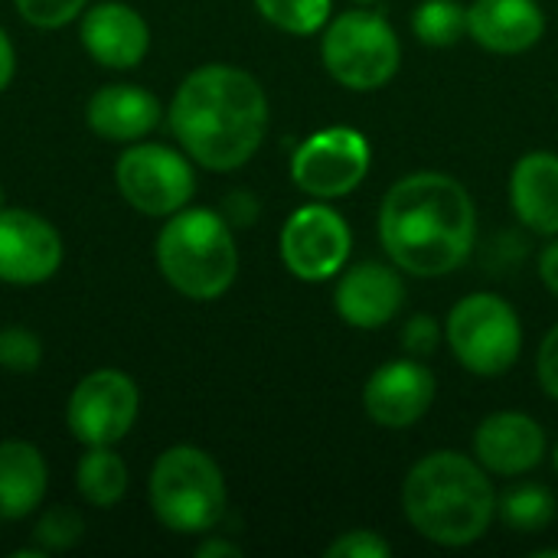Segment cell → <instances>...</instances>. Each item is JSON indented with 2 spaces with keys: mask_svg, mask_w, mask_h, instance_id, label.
Instances as JSON below:
<instances>
[{
  "mask_svg": "<svg viewBox=\"0 0 558 558\" xmlns=\"http://www.w3.org/2000/svg\"><path fill=\"white\" fill-rule=\"evenodd\" d=\"M320 56L327 72L340 85L353 92H373L392 82V75L399 72L402 46L386 16L369 10H350L327 26Z\"/></svg>",
  "mask_w": 558,
  "mask_h": 558,
  "instance_id": "cell-6",
  "label": "cell"
},
{
  "mask_svg": "<svg viewBox=\"0 0 558 558\" xmlns=\"http://www.w3.org/2000/svg\"><path fill=\"white\" fill-rule=\"evenodd\" d=\"M154 252L167 284L190 301H216L235 284V235L229 219L216 209L183 206L167 216Z\"/></svg>",
  "mask_w": 558,
  "mask_h": 558,
  "instance_id": "cell-4",
  "label": "cell"
},
{
  "mask_svg": "<svg viewBox=\"0 0 558 558\" xmlns=\"http://www.w3.org/2000/svg\"><path fill=\"white\" fill-rule=\"evenodd\" d=\"M43 363V343L29 327L0 330V366L10 373H33Z\"/></svg>",
  "mask_w": 558,
  "mask_h": 558,
  "instance_id": "cell-26",
  "label": "cell"
},
{
  "mask_svg": "<svg viewBox=\"0 0 558 558\" xmlns=\"http://www.w3.org/2000/svg\"><path fill=\"white\" fill-rule=\"evenodd\" d=\"M360 3H373V0H360Z\"/></svg>",
  "mask_w": 558,
  "mask_h": 558,
  "instance_id": "cell-35",
  "label": "cell"
},
{
  "mask_svg": "<svg viewBox=\"0 0 558 558\" xmlns=\"http://www.w3.org/2000/svg\"><path fill=\"white\" fill-rule=\"evenodd\" d=\"M350 226L330 206L311 203L288 216L281 229V262L301 281H327L350 258Z\"/></svg>",
  "mask_w": 558,
  "mask_h": 558,
  "instance_id": "cell-11",
  "label": "cell"
},
{
  "mask_svg": "<svg viewBox=\"0 0 558 558\" xmlns=\"http://www.w3.org/2000/svg\"><path fill=\"white\" fill-rule=\"evenodd\" d=\"M333 301L343 324L356 330H379L402 311L405 284L389 265L363 262L340 278Z\"/></svg>",
  "mask_w": 558,
  "mask_h": 558,
  "instance_id": "cell-16",
  "label": "cell"
},
{
  "mask_svg": "<svg viewBox=\"0 0 558 558\" xmlns=\"http://www.w3.org/2000/svg\"><path fill=\"white\" fill-rule=\"evenodd\" d=\"M163 118V108L154 92L144 85L114 82L98 88L85 105V121L92 134L114 141V144H134L144 141Z\"/></svg>",
  "mask_w": 558,
  "mask_h": 558,
  "instance_id": "cell-17",
  "label": "cell"
},
{
  "mask_svg": "<svg viewBox=\"0 0 558 558\" xmlns=\"http://www.w3.org/2000/svg\"><path fill=\"white\" fill-rule=\"evenodd\" d=\"M82 517L69 507H49L36 530H33V539L43 553H62V549H72L78 539H82Z\"/></svg>",
  "mask_w": 558,
  "mask_h": 558,
  "instance_id": "cell-25",
  "label": "cell"
},
{
  "mask_svg": "<svg viewBox=\"0 0 558 558\" xmlns=\"http://www.w3.org/2000/svg\"><path fill=\"white\" fill-rule=\"evenodd\" d=\"M539 278H543V284L553 294H558V242L543 248V255H539Z\"/></svg>",
  "mask_w": 558,
  "mask_h": 558,
  "instance_id": "cell-32",
  "label": "cell"
},
{
  "mask_svg": "<svg viewBox=\"0 0 558 558\" xmlns=\"http://www.w3.org/2000/svg\"><path fill=\"white\" fill-rule=\"evenodd\" d=\"M412 29L425 46H454L468 33V7L458 0H425L412 16Z\"/></svg>",
  "mask_w": 558,
  "mask_h": 558,
  "instance_id": "cell-23",
  "label": "cell"
},
{
  "mask_svg": "<svg viewBox=\"0 0 558 558\" xmlns=\"http://www.w3.org/2000/svg\"><path fill=\"white\" fill-rule=\"evenodd\" d=\"M402 510L425 539L458 549L477 543L490 530L497 494L481 461L458 451H435L409 471Z\"/></svg>",
  "mask_w": 558,
  "mask_h": 558,
  "instance_id": "cell-3",
  "label": "cell"
},
{
  "mask_svg": "<svg viewBox=\"0 0 558 558\" xmlns=\"http://www.w3.org/2000/svg\"><path fill=\"white\" fill-rule=\"evenodd\" d=\"M114 186L131 209L167 219L190 206L196 193V173L186 154L167 144L134 141L114 163Z\"/></svg>",
  "mask_w": 558,
  "mask_h": 558,
  "instance_id": "cell-8",
  "label": "cell"
},
{
  "mask_svg": "<svg viewBox=\"0 0 558 558\" xmlns=\"http://www.w3.org/2000/svg\"><path fill=\"white\" fill-rule=\"evenodd\" d=\"M510 203L523 226L539 235H558V154L533 150L510 173Z\"/></svg>",
  "mask_w": 558,
  "mask_h": 558,
  "instance_id": "cell-19",
  "label": "cell"
},
{
  "mask_svg": "<svg viewBox=\"0 0 558 558\" xmlns=\"http://www.w3.org/2000/svg\"><path fill=\"white\" fill-rule=\"evenodd\" d=\"M62 265L59 229L33 209H0V281L33 288Z\"/></svg>",
  "mask_w": 558,
  "mask_h": 558,
  "instance_id": "cell-12",
  "label": "cell"
},
{
  "mask_svg": "<svg viewBox=\"0 0 558 558\" xmlns=\"http://www.w3.org/2000/svg\"><path fill=\"white\" fill-rule=\"evenodd\" d=\"M392 556V546L373 533V530H353V533H343L337 543L327 546V558H389Z\"/></svg>",
  "mask_w": 558,
  "mask_h": 558,
  "instance_id": "cell-28",
  "label": "cell"
},
{
  "mask_svg": "<svg viewBox=\"0 0 558 558\" xmlns=\"http://www.w3.org/2000/svg\"><path fill=\"white\" fill-rule=\"evenodd\" d=\"M379 239L396 268L415 278L451 275L474 252V199L448 173H412L386 193Z\"/></svg>",
  "mask_w": 558,
  "mask_h": 558,
  "instance_id": "cell-2",
  "label": "cell"
},
{
  "mask_svg": "<svg viewBox=\"0 0 558 558\" xmlns=\"http://www.w3.org/2000/svg\"><path fill=\"white\" fill-rule=\"evenodd\" d=\"M147 500L170 533L199 536L226 513V477L203 448L173 445L150 468Z\"/></svg>",
  "mask_w": 558,
  "mask_h": 558,
  "instance_id": "cell-5",
  "label": "cell"
},
{
  "mask_svg": "<svg viewBox=\"0 0 558 558\" xmlns=\"http://www.w3.org/2000/svg\"><path fill=\"white\" fill-rule=\"evenodd\" d=\"M504 523H510L520 533H539L556 520V500L539 484H520L510 487L497 504Z\"/></svg>",
  "mask_w": 558,
  "mask_h": 558,
  "instance_id": "cell-22",
  "label": "cell"
},
{
  "mask_svg": "<svg viewBox=\"0 0 558 558\" xmlns=\"http://www.w3.org/2000/svg\"><path fill=\"white\" fill-rule=\"evenodd\" d=\"M448 347L458 363L474 376L507 373L523 350V327L517 311L500 294H468L461 298L445 327Z\"/></svg>",
  "mask_w": 558,
  "mask_h": 558,
  "instance_id": "cell-7",
  "label": "cell"
},
{
  "mask_svg": "<svg viewBox=\"0 0 558 558\" xmlns=\"http://www.w3.org/2000/svg\"><path fill=\"white\" fill-rule=\"evenodd\" d=\"M196 556L199 558H239L242 556V549H239V546H232V543H226V539H206V543L196 549Z\"/></svg>",
  "mask_w": 558,
  "mask_h": 558,
  "instance_id": "cell-33",
  "label": "cell"
},
{
  "mask_svg": "<svg viewBox=\"0 0 558 558\" xmlns=\"http://www.w3.org/2000/svg\"><path fill=\"white\" fill-rule=\"evenodd\" d=\"M556 468H558V451H556Z\"/></svg>",
  "mask_w": 558,
  "mask_h": 558,
  "instance_id": "cell-36",
  "label": "cell"
},
{
  "mask_svg": "<svg viewBox=\"0 0 558 558\" xmlns=\"http://www.w3.org/2000/svg\"><path fill=\"white\" fill-rule=\"evenodd\" d=\"M49 490V468L36 445L10 438L0 441V520H23L36 513Z\"/></svg>",
  "mask_w": 558,
  "mask_h": 558,
  "instance_id": "cell-20",
  "label": "cell"
},
{
  "mask_svg": "<svg viewBox=\"0 0 558 558\" xmlns=\"http://www.w3.org/2000/svg\"><path fill=\"white\" fill-rule=\"evenodd\" d=\"M546 454V435L539 422L523 412L487 415L474 432V458L481 468L500 477H520L533 471Z\"/></svg>",
  "mask_w": 558,
  "mask_h": 558,
  "instance_id": "cell-15",
  "label": "cell"
},
{
  "mask_svg": "<svg viewBox=\"0 0 558 558\" xmlns=\"http://www.w3.org/2000/svg\"><path fill=\"white\" fill-rule=\"evenodd\" d=\"M13 7L36 29H59L82 16L88 0H13Z\"/></svg>",
  "mask_w": 558,
  "mask_h": 558,
  "instance_id": "cell-27",
  "label": "cell"
},
{
  "mask_svg": "<svg viewBox=\"0 0 558 558\" xmlns=\"http://www.w3.org/2000/svg\"><path fill=\"white\" fill-rule=\"evenodd\" d=\"M16 75V49H13V39L7 36V29L0 26V92L10 88Z\"/></svg>",
  "mask_w": 558,
  "mask_h": 558,
  "instance_id": "cell-31",
  "label": "cell"
},
{
  "mask_svg": "<svg viewBox=\"0 0 558 558\" xmlns=\"http://www.w3.org/2000/svg\"><path fill=\"white\" fill-rule=\"evenodd\" d=\"M78 39L85 52L105 69H137L150 52L147 20L121 0H101L95 7H85Z\"/></svg>",
  "mask_w": 558,
  "mask_h": 558,
  "instance_id": "cell-14",
  "label": "cell"
},
{
  "mask_svg": "<svg viewBox=\"0 0 558 558\" xmlns=\"http://www.w3.org/2000/svg\"><path fill=\"white\" fill-rule=\"evenodd\" d=\"M255 7L271 26L291 36H311L330 16V0H255Z\"/></svg>",
  "mask_w": 558,
  "mask_h": 558,
  "instance_id": "cell-24",
  "label": "cell"
},
{
  "mask_svg": "<svg viewBox=\"0 0 558 558\" xmlns=\"http://www.w3.org/2000/svg\"><path fill=\"white\" fill-rule=\"evenodd\" d=\"M369 144L353 128L311 134L291 157V180L314 199H340L369 173Z\"/></svg>",
  "mask_w": 558,
  "mask_h": 558,
  "instance_id": "cell-10",
  "label": "cell"
},
{
  "mask_svg": "<svg viewBox=\"0 0 558 558\" xmlns=\"http://www.w3.org/2000/svg\"><path fill=\"white\" fill-rule=\"evenodd\" d=\"M141 392L137 383L114 366L92 369L82 376L65 402V428L85 448L118 445L137 422Z\"/></svg>",
  "mask_w": 558,
  "mask_h": 558,
  "instance_id": "cell-9",
  "label": "cell"
},
{
  "mask_svg": "<svg viewBox=\"0 0 558 558\" xmlns=\"http://www.w3.org/2000/svg\"><path fill=\"white\" fill-rule=\"evenodd\" d=\"M435 402V376L418 360H392L379 366L366 389L363 409L383 428H409L415 425Z\"/></svg>",
  "mask_w": 558,
  "mask_h": 558,
  "instance_id": "cell-13",
  "label": "cell"
},
{
  "mask_svg": "<svg viewBox=\"0 0 558 558\" xmlns=\"http://www.w3.org/2000/svg\"><path fill=\"white\" fill-rule=\"evenodd\" d=\"M546 33L536 0H474L468 7V36L490 52L517 56L533 49Z\"/></svg>",
  "mask_w": 558,
  "mask_h": 558,
  "instance_id": "cell-18",
  "label": "cell"
},
{
  "mask_svg": "<svg viewBox=\"0 0 558 558\" xmlns=\"http://www.w3.org/2000/svg\"><path fill=\"white\" fill-rule=\"evenodd\" d=\"M128 484H131V471L124 458L114 451V445L85 448V454L75 464V487L88 507H98V510L118 507L128 494Z\"/></svg>",
  "mask_w": 558,
  "mask_h": 558,
  "instance_id": "cell-21",
  "label": "cell"
},
{
  "mask_svg": "<svg viewBox=\"0 0 558 558\" xmlns=\"http://www.w3.org/2000/svg\"><path fill=\"white\" fill-rule=\"evenodd\" d=\"M438 343H441V327H438L435 317L418 314V317H412V320L405 324V330H402V347H405L412 356H432V353L438 350Z\"/></svg>",
  "mask_w": 558,
  "mask_h": 558,
  "instance_id": "cell-29",
  "label": "cell"
},
{
  "mask_svg": "<svg viewBox=\"0 0 558 558\" xmlns=\"http://www.w3.org/2000/svg\"><path fill=\"white\" fill-rule=\"evenodd\" d=\"M536 373H539L543 389H546L553 399H558V324L546 333V340H543V347H539Z\"/></svg>",
  "mask_w": 558,
  "mask_h": 558,
  "instance_id": "cell-30",
  "label": "cell"
},
{
  "mask_svg": "<svg viewBox=\"0 0 558 558\" xmlns=\"http://www.w3.org/2000/svg\"><path fill=\"white\" fill-rule=\"evenodd\" d=\"M0 209H3V183H0Z\"/></svg>",
  "mask_w": 558,
  "mask_h": 558,
  "instance_id": "cell-34",
  "label": "cell"
},
{
  "mask_svg": "<svg viewBox=\"0 0 558 558\" xmlns=\"http://www.w3.org/2000/svg\"><path fill=\"white\" fill-rule=\"evenodd\" d=\"M167 121L190 160L229 173L258 154L268 131V98L245 69L209 62L180 82Z\"/></svg>",
  "mask_w": 558,
  "mask_h": 558,
  "instance_id": "cell-1",
  "label": "cell"
}]
</instances>
